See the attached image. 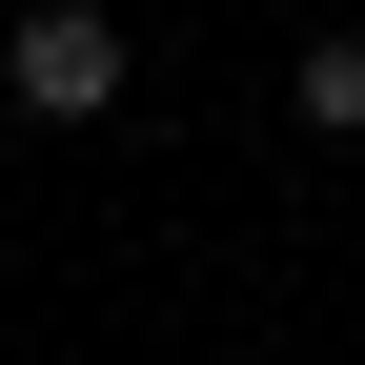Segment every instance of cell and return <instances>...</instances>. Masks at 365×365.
<instances>
[{
  "label": "cell",
  "instance_id": "1",
  "mask_svg": "<svg viewBox=\"0 0 365 365\" xmlns=\"http://www.w3.org/2000/svg\"><path fill=\"white\" fill-rule=\"evenodd\" d=\"M122 81H143V41H122L102 0H21V21H0V102L21 122H122Z\"/></svg>",
  "mask_w": 365,
  "mask_h": 365
},
{
  "label": "cell",
  "instance_id": "2",
  "mask_svg": "<svg viewBox=\"0 0 365 365\" xmlns=\"http://www.w3.org/2000/svg\"><path fill=\"white\" fill-rule=\"evenodd\" d=\"M284 122H304V143H365V41H304V61H284Z\"/></svg>",
  "mask_w": 365,
  "mask_h": 365
}]
</instances>
